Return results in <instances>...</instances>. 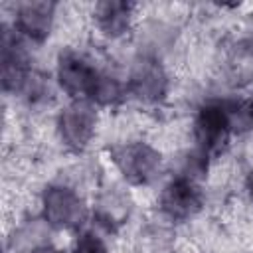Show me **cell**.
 <instances>
[{"label": "cell", "instance_id": "cell-2", "mask_svg": "<svg viewBox=\"0 0 253 253\" xmlns=\"http://www.w3.org/2000/svg\"><path fill=\"white\" fill-rule=\"evenodd\" d=\"M103 71L77 51H61L57 57V83L75 101H93Z\"/></svg>", "mask_w": 253, "mask_h": 253}, {"label": "cell", "instance_id": "cell-1", "mask_svg": "<svg viewBox=\"0 0 253 253\" xmlns=\"http://www.w3.org/2000/svg\"><path fill=\"white\" fill-rule=\"evenodd\" d=\"M253 121L251 109L241 103H206L194 121V138L202 158L217 154L237 126H247Z\"/></svg>", "mask_w": 253, "mask_h": 253}, {"label": "cell", "instance_id": "cell-8", "mask_svg": "<svg viewBox=\"0 0 253 253\" xmlns=\"http://www.w3.org/2000/svg\"><path fill=\"white\" fill-rule=\"evenodd\" d=\"M53 2H22L16 6L14 28L32 42H43L53 24Z\"/></svg>", "mask_w": 253, "mask_h": 253}, {"label": "cell", "instance_id": "cell-7", "mask_svg": "<svg viewBox=\"0 0 253 253\" xmlns=\"http://www.w3.org/2000/svg\"><path fill=\"white\" fill-rule=\"evenodd\" d=\"M166 87H168V77L162 65L154 57H140L132 65L128 77V89L136 99L144 103L160 101L166 95Z\"/></svg>", "mask_w": 253, "mask_h": 253}, {"label": "cell", "instance_id": "cell-4", "mask_svg": "<svg viewBox=\"0 0 253 253\" xmlns=\"http://www.w3.org/2000/svg\"><path fill=\"white\" fill-rule=\"evenodd\" d=\"M43 217L57 229H73L87 217V208L79 194L67 186H47L42 196Z\"/></svg>", "mask_w": 253, "mask_h": 253}, {"label": "cell", "instance_id": "cell-14", "mask_svg": "<svg viewBox=\"0 0 253 253\" xmlns=\"http://www.w3.org/2000/svg\"><path fill=\"white\" fill-rule=\"evenodd\" d=\"M28 253H63V251H59V249H55V247H49V245H42V247H34V249L28 251Z\"/></svg>", "mask_w": 253, "mask_h": 253}, {"label": "cell", "instance_id": "cell-5", "mask_svg": "<svg viewBox=\"0 0 253 253\" xmlns=\"http://www.w3.org/2000/svg\"><path fill=\"white\" fill-rule=\"evenodd\" d=\"M97 125V113L89 101L69 103L57 117V130L63 144L71 150H83L93 134Z\"/></svg>", "mask_w": 253, "mask_h": 253}, {"label": "cell", "instance_id": "cell-10", "mask_svg": "<svg viewBox=\"0 0 253 253\" xmlns=\"http://www.w3.org/2000/svg\"><path fill=\"white\" fill-rule=\"evenodd\" d=\"M132 4L130 2H119V0H105L95 6V24L97 28L109 36V38H119L123 36L132 18Z\"/></svg>", "mask_w": 253, "mask_h": 253}, {"label": "cell", "instance_id": "cell-6", "mask_svg": "<svg viewBox=\"0 0 253 253\" xmlns=\"http://www.w3.org/2000/svg\"><path fill=\"white\" fill-rule=\"evenodd\" d=\"M202 208V190L190 176L170 180L160 194V210L174 221L192 217Z\"/></svg>", "mask_w": 253, "mask_h": 253}, {"label": "cell", "instance_id": "cell-12", "mask_svg": "<svg viewBox=\"0 0 253 253\" xmlns=\"http://www.w3.org/2000/svg\"><path fill=\"white\" fill-rule=\"evenodd\" d=\"M126 213H128V210L125 208V202L117 196H111V198H107L99 204V217L103 219L101 223H107L109 227L113 223H121V219Z\"/></svg>", "mask_w": 253, "mask_h": 253}, {"label": "cell", "instance_id": "cell-11", "mask_svg": "<svg viewBox=\"0 0 253 253\" xmlns=\"http://www.w3.org/2000/svg\"><path fill=\"white\" fill-rule=\"evenodd\" d=\"M225 67L229 79L237 85L253 79V38L239 40L231 45L225 59Z\"/></svg>", "mask_w": 253, "mask_h": 253}, {"label": "cell", "instance_id": "cell-13", "mask_svg": "<svg viewBox=\"0 0 253 253\" xmlns=\"http://www.w3.org/2000/svg\"><path fill=\"white\" fill-rule=\"evenodd\" d=\"M71 253H109V249H107V245L103 243V239L97 233L83 231V233L77 235Z\"/></svg>", "mask_w": 253, "mask_h": 253}, {"label": "cell", "instance_id": "cell-3", "mask_svg": "<svg viewBox=\"0 0 253 253\" xmlns=\"http://www.w3.org/2000/svg\"><path fill=\"white\" fill-rule=\"evenodd\" d=\"M111 160L123 178L134 186L150 184L162 166V156L146 142H126L111 150Z\"/></svg>", "mask_w": 253, "mask_h": 253}, {"label": "cell", "instance_id": "cell-15", "mask_svg": "<svg viewBox=\"0 0 253 253\" xmlns=\"http://www.w3.org/2000/svg\"><path fill=\"white\" fill-rule=\"evenodd\" d=\"M247 190L251 194V200H253V170L247 174Z\"/></svg>", "mask_w": 253, "mask_h": 253}, {"label": "cell", "instance_id": "cell-9", "mask_svg": "<svg viewBox=\"0 0 253 253\" xmlns=\"http://www.w3.org/2000/svg\"><path fill=\"white\" fill-rule=\"evenodd\" d=\"M34 71L28 65V55L22 43L4 30L2 34V83L6 91L20 93Z\"/></svg>", "mask_w": 253, "mask_h": 253}]
</instances>
